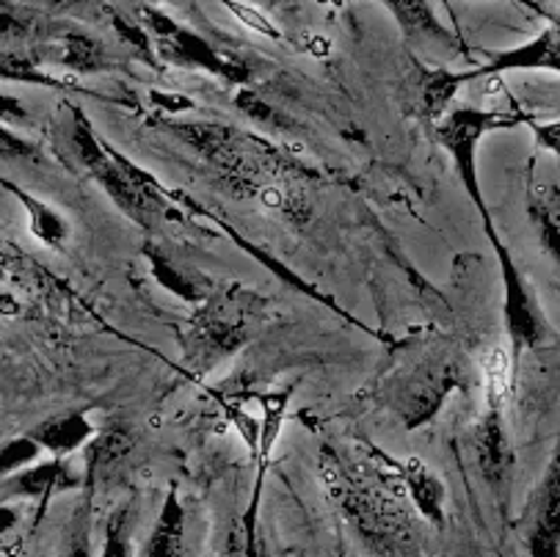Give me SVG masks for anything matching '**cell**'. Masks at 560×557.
<instances>
[{
  "mask_svg": "<svg viewBox=\"0 0 560 557\" xmlns=\"http://www.w3.org/2000/svg\"><path fill=\"white\" fill-rule=\"evenodd\" d=\"M103 557H130V511L119 508L105 524Z\"/></svg>",
  "mask_w": 560,
  "mask_h": 557,
  "instance_id": "ffe728a7",
  "label": "cell"
},
{
  "mask_svg": "<svg viewBox=\"0 0 560 557\" xmlns=\"http://www.w3.org/2000/svg\"><path fill=\"white\" fill-rule=\"evenodd\" d=\"M65 61L78 69L100 67V47L94 45L92 39H86V36H70V39H67Z\"/></svg>",
  "mask_w": 560,
  "mask_h": 557,
  "instance_id": "44dd1931",
  "label": "cell"
},
{
  "mask_svg": "<svg viewBox=\"0 0 560 557\" xmlns=\"http://www.w3.org/2000/svg\"><path fill=\"white\" fill-rule=\"evenodd\" d=\"M28 437L52 455H70L94 437V426L83 411H65L42 420Z\"/></svg>",
  "mask_w": 560,
  "mask_h": 557,
  "instance_id": "9c48e42d",
  "label": "cell"
},
{
  "mask_svg": "<svg viewBox=\"0 0 560 557\" xmlns=\"http://www.w3.org/2000/svg\"><path fill=\"white\" fill-rule=\"evenodd\" d=\"M89 442H92L86 448L89 475L116 464L121 455H128V450L133 448V437H130L128 431H121V428H108V431L97 433V437H92Z\"/></svg>",
  "mask_w": 560,
  "mask_h": 557,
  "instance_id": "2e32d148",
  "label": "cell"
},
{
  "mask_svg": "<svg viewBox=\"0 0 560 557\" xmlns=\"http://www.w3.org/2000/svg\"><path fill=\"white\" fill-rule=\"evenodd\" d=\"M237 105H241L243 114H248L252 119H257V121H273L279 116L277 111L271 108V105L262 103V100L257 97V94H252V92L237 94Z\"/></svg>",
  "mask_w": 560,
  "mask_h": 557,
  "instance_id": "603a6c76",
  "label": "cell"
},
{
  "mask_svg": "<svg viewBox=\"0 0 560 557\" xmlns=\"http://www.w3.org/2000/svg\"><path fill=\"white\" fill-rule=\"evenodd\" d=\"M65 557H94V552H92V535H89L86 519H81V524H78V530H75V533H72L70 546H67Z\"/></svg>",
  "mask_w": 560,
  "mask_h": 557,
  "instance_id": "d4e9b609",
  "label": "cell"
},
{
  "mask_svg": "<svg viewBox=\"0 0 560 557\" xmlns=\"http://www.w3.org/2000/svg\"><path fill=\"white\" fill-rule=\"evenodd\" d=\"M0 78L14 83H39V86H56V81L39 72L31 58L18 56V53H0Z\"/></svg>",
  "mask_w": 560,
  "mask_h": 557,
  "instance_id": "d6986e66",
  "label": "cell"
},
{
  "mask_svg": "<svg viewBox=\"0 0 560 557\" xmlns=\"http://www.w3.org/2000/svg\"><path fill=\"white\" fill-rule=\"evenodd\" d=\"M395 9L400 12V18L406 20L409 25H428L431 23V18H428V9L422 0H393Z\"/></svg>",
  "mask_w": 560,
  "mask_h": 557,
  "instance_id": "cb8c5ba5",
  "label": "cell"
},
{
  "mask_svg": "<svg viewBox=\"0 0 560 557\" xmlns=\"http://www.w3.org/2000/svg\"><path fill=\"white\" fill-rule=\"evenodd\" d=\"M72 152L78 155L81 166L103 185L105 194L114 199V205L121 207L136 224L150 230V227H155L163 219L166 201H163L161 188L139 166H133L128 158L108 150L94 136L92 125L81 114H78L75 125H72Z\"/></svg>",
  "mask_w": 560,
  "mask_h": 557,
  "instance_id": "6da1fadb",
  "label": "cell"
},
{
  "mask_svg": "<svg viewBox=\"0 0 560 557\" xmlns=\"http://www.w3.org/2000/svg\"><path fill=\"white\" fill-rule=\"evenodd\" d=\"M20 23L12 18V14H0V36H18L20 34Z\"/></svg>",
  "mask_w": 560,
  "mask_h": 557,
  "instance_id": "f546056e",
  "label": "cell"
},
{
  "mask_svg": "<svg viewBox=\"0 0 560 557\" xmlns=\"http://www.w3.org/2000/svg\"><path fill=\"white\" fill-rule=\"evenodd\" d=\"M393 469L400 477V483L409 489V497L420 508L422 517L431 519L433 524L445 522V486H442L440 477L417 459L404 461V464H395L393 461Z\"/></svg>",
  "mask_w": 560,
  "mask_h": 557,
  "instance_id": "8fae6325",
  "label": "cell"
},
{
  "mask_svg": "<svg viewBox=\"0 0 560 557\" xmlns=\"http://www.w3.org/2000/svg\"><path fill=\"white\" fill-rule=\"evenodd\" d=\"M0 158H12V161H23V158H36V147L28 144L18 132L0 125Z\"/></svg>",
  "mask_w": 560,
  "mask_h": 557,
  "instance_id": "7402d4cb",
  "label": "cell"
},
{
  "mask_svg": "<svg viewBox=\"0 0 560 557\" xmlns=\"http://www.w3.org/2000/svg\"><path fill=\"white\" fill-rule=\"evenodd\" d=\"M144 252H147V257H150L152 274H155V279L161 288L172 290L177 299H185V301L208 299V285L202 282V276L194 274L191 268H183V265H177L166 252H161V248L147 246Z\"/></svg>",
  "mask_w": 560,
  "mask_h": 557,
  "instance_id": "7c38bea8",
  "label": "cell"
},
{
  "mask_svg": "<svg viewBox=\"0 0 560 557\" xmlns=\"http://www.w3.org/2000/svg\"><path fill=\"white\" fill-rule=\"evenodd\" d=\"M483 375H486V386H489V408L491 411H500V406H503V401L509 397V390H511L509 357H505L503 351H491L489 357H486Z\"/></svg>",
  "mask_w": 560,
  "mask_h": 557,
  "instance_id": "e0dca14e",
  "label": "cell"
},
{
  "mask_svg": "<svg viewBox=\"0 0 560 557\" xmlns=\"http://www.w3.org/2000/svg\"><path fill=\"white\" fill-rule=\"evenodd\" d=\"M150 557H185V511L174 491H168L155 530H152Z\"/></svg>",
  "mask_w": 560,
  "mask_h": 557,
  "instance_id": "4fadbf2b",
  "label": "cell"
},
{
  "mask_svg": "<svg viewBox=\"0 0 560 557\" xmlns=\"http://www.w3.org/2000/svg\"><path fill=\"white\" fill-rule=\"evenodd\" d=\"M0 185H7V188L12 190V194L18 196V199L23 201L25 207H28L31 230H34V235L39 237V241L58 246V243H61L67 235H70V227H67V221L61 219V216H58L56 210H50V207L42 205V201L28 199V196H25V190L18 188V185H14V183H7V179H0Z\"/></svg>",
  "mask_w": 560,
  "mask_h": 557,
  "instance_id": "9a60e30c",
  "label": "cell"
},
{
  "mask_svg": "<svg viewBox=\"0 0 560 557\" xmlns=\"http://www.w3.org/2000/svg\"><path fill=\"white\" fill-rule=\"evenodd\" d=\"M558 130H560V127L555 125V121H552V125H536L538 141H541V144L547 147L552 155H558Z\"/></svg>",
  "mask_w": 560,
  "mask_h": 557,
  "instance_id": "83f0119b",
  "label": "cell"
},
{
  "mask_svg": "<svg viewBox=\"0 0 560 557\" xmlns=\"http://www.w3.org/2000/svg\"><path fill=\"white\" fill-rule=\"evenodd\" d=\"M39 455L42 448L28 437V433L12 439V442H3L0 444V477H9L14 475V472L25 469V466L34 464Z\"/></svg>",
  "mask_w": 560,
  "mask_h": 557,
  "instance_id": "ac0fdd59",
  "label": "cell"
},
{
  "mask_svg": "<svg viewBox=\"0 0 560 557\" xmlns=\"http://www.w3.org/2000/svg\"><path fill=\"white\" fill-rule=\"evenodd\" d=\"M472 450L478 469L483 472V477L491 486H500V483L509 480V472L514 466V453H511V442L505 437L500 411H491L489 408V414L478 422V428L472 431Z\"/></svg>",
  "mask_w": 560,
  "mask_h": 557,
  "instance_id": "ba28073f",
  "label": "cell"
},
{
  "mask_svg": "<svg viewBox=\"0 0 560 557\" xmlns=\"http://www.w3.org/2000/svg\"><path fill=\"white\" fill-rule=\"evenodd\" d=\"M266 301L252 290L232 288L226 293L205 299L202 310L194 315L185 357L194 370H210L221 359L241 351L262 323Z\"/></svg>",
  "mask_w": 560,
  "mask_h": 557,
  "instance_id": "7a4b0ae2",
  "label": "cell"
},
{
  "mask_svg": "<svg viewBox=\"0 0 560 557\" xmlns=\"http://www.w3.org/2000/svg\"><path fill=\"white\" fill-rule=\"evenodd\" d=\"M232 9H235L237 18H241L243 23L252 25V28L262 31V34H273V36H277V28H273V25L268 23V20L262 18L260 12H255V9H246V7H237V3H235V7H232Z\"/></svg>",
  "mask_w": 560,
  "mask_h": 557,
  "instance_id": "4316f807",
  "label": "cell"
},
{
  "mask_svg": "<svg viewBox=\"0 0 560 557\" xmlns=\"http://www.w3.org/2000/svg\"><path fill=\"white\" fill-rule=\"evenodd\" d=\"M530 216L533 224H536L538 235H541L544 248H547L552 257H558L560 252V194L558 185L549 183L538 188H530Z\"/></svg>",
  "mask_w": 560,
  "mask_h": 557,
  "instance_id": "5bb4252c",
  "label": "cell"
},
{
  "mask_svg": "<svg viewBox=\"0 0 560 557\" xmlns=\"http://www.w3.org/2000/svg\"><path fill=\"white\" fill-rule=\"evenodd\" d=\"M18 522H20L18 508L0 506V538H3V535H7V533H12V530L18 527Z\"/></svg>",
  "mask_w": 560,
  "mask_h": 557,
  "instance_id": "f1b7e54d",
  "label": "cell"
},
{
  "mask_svg": "<svg viewBox=\"0 0 560 557\" xmlns=\"http://www.w3.org/2000/svg\"><path fill=\"white\" fill-rule=\"evenodd\" d=\"M28 119V111L23 108L18 97L12 94H0V121H9V125H18V121Z\"/></svg>",
  "mask_w": 560,
  "mask_h": 557,
  "instance_id": "484cf974",
  "label": "cell"
},
{
  "mask_svg": "<svg viewBox=\"0 0 560 557\" xmlns=\"http://www.w3.org/2000/svg\"><path fill=\"white\" fill-rule=\"evenodd\" d=\"M174 136L191 144L208 163H213L230 185H255L260 163L255 161V147L226 125H205V121H185L172 125Z\"/></svg>",
  "mask_w": 560,
  "mask_h": 557,
  "instance_id": "8992f818",
  "label": "cell"
},
{
  "mask_svg": "<svg viewBox=\"0 0 560 557\" xmlns=\"http://www.w3.org/2000/svg\"><path fill=\"white\" fill-rule=\"evenodd\" d=\"M467 386V368L456 353H442L422 362L395 395V411L406 431L428 426L440 414L447 397Z\"/></svg>",
  "mask_w": 560,
  "mask_h": 557,
  "instance_id": "277c9868",
  "label": "cell"
},
{
  "mask_svg": "<svg viewBox=\"0 0 560 557\" xmlns=\"http://www.w3.org/2000/svg\"><path fill=\"white\" fill-rule=\"evenodd\" d=\"M558 459L549 464L544 486L538 491V513L536 524L530 533V552L533 557H558V538H560V489H558Z\"/></svg>",
  "mask_w": 560,
  "mask_h": 557,
  "instance_id": "30bf717a",
  "label": "cell"
},
{
  "mask_svg": "<svg viewBox=\"0 0 560 557\" xmlns=\"http://www.w3.org/2000/svg\"><path fill=\"white\" fill-rule=\"evenodd\" d=\"M486 235L489 243L494 246L497 263H500V274H503V290H505V328H509V339L514 345V359L520 362V357L536 345H541L544 339L552 337V328H549L547 315H544L541 304H538L536 293L530 290V285L525 282L522 270L516 268L514 257L509 254V248L503 246L500 235H497L494 224H491L489 213L483 216Z\"/></svg>",
  "mask_w": 560,
  "mask_h": 557,
  "instance_id": "3957f363",
  "label": "cell"
},
{
  "mask_svg": "<svg viewBox=\"0 0 560 557\" xmlns=\"http://www.w3.org/2000/svg\"><path fill=\"white\" fill-rule=\"evenodd\" d=\"M520 121V116L511 114H494V111H478V108H458L447 116L440 125V141L456 161V172L462 177L464 188H467L469 199L475 201L478 213H489L480 199V183H478V144L480 138L491 130H503Z\"/></svg>",
  "mask_w": 560,
  "mask_h": 557,
  "instance_id": "5b68a950",
  "label": "cell"
},
{
  "mask_svg": "<svg viewBox=\"0 0 560 557\" xmlns=\"http://www.w3.org/2000/svg\"><path fill=\"white\" fill-rule=\"evenodd\" d=\"M78 486H81V477L70 466L67 455H56L52 461H42V464L25 466L9 475L0 491L7 497H31V500L47 502L58 491H70Z\"/></svg>",
  "mask_w": 560,
  "mask_h": 557,
  "instance_id": "52a82bcc",
  "label": "cell"
}]
</instances>
